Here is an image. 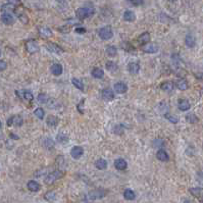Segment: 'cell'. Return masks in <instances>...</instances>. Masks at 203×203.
<instances>
[{
  "label": "cell",
  "mask_w": 203,
  "mask_h": 203,
  "mask_svg": "<svg viewBox=\"0 0 203 203\" xmlns=\"http://www.w3.org/2000/svg\"><path fill=\"white\" fill-rule=\"evenodd\" d=\"M6 66H7V63L5 61H3V60L0 61V69H1V71H4L6 69Z\"/></svg>",
  "instance_id": "45"
},
{
  "label": "cell",
  "mask_w": 203,
  "mask_h": 203,
  "mask_svg": "<svg viewBox=\"0 0 203 203\" xmlns=\"http://www.w3.org/2000/svg\"><path fill=\"white\" fill-rule=\"evenodd\" d=\"M56 139H57V141L58 142H60V143H66L69 141V137L66 136L64 133H62V132H60V133H58V135H57V137H56Z\"/></svg>",
  "instance_id": "34"
},
{
  "label": "cell",
  "mask_w": 203,
  "mask_h": 203,
  "mask_svg": "<svg viewBox=\"0 0 203 203\" xmlns=\"http://www.w3.org/2000/svg\"><path fill=\"white\" fill-rule=\"evenodd\" d=\"M191 107V104L188 100H186V99H181L179 101V108H180V110H182V111H187V110H189Z\"/></svg>",
  "instance_id": "17"
},
{
  "label": "cell",
  "mask_w": 203,
  "mask_h": 203,
  "mask_svg": "<svg viewBox=\"0 0 203 203\" xmlns=\"http://www.w3.org/2000/svg\"><path fill=\"white\" fill-rule=\"evenodd\" d=\"M23 123H24V119H23L21 115H13L6 122L7 126H15V127H21Z\"/></svg>",
  "instance_id": "4"
},
{
  "label": "cell",
  "mask_w": 203,
  "mask_h": 203,
  "mask_svg": "<svg viewBox=\"0 0 203 203\" xmlns=\"http://www.w3.org/2000/svg\"><path fill=\"white\" fill-rule=\"evenodd\" d=\"M72 83L73 85L75 86V87H77L79 90H81V91H84V84L82 83V81H80L79 79H77V78H73L72 79Z\"/></svg>",
  "instance_id": "30"
},
{
  "label": "cell",
  "mask_w": 203,
  "mask_h": 203,
  "mask_svg": "<svg viewBox=\"0 0 203 203\" xmlns=\"http://www.w3.org/2000/svg\"><path fill=\"white\" fill-rule=\"evenodd\" d=\"M45 199L48 201H54L56 200V194L54 192H48L45 194Z\"/></svg>",
  "instance_id": "38"
},
{
  "label": "cell",
  "mask_w": 203,
  "mask_h": 203,
  "mask_svg": "<svg viewBox=\"0 0 203 203\" xmlns=\"http://www.w3.org/2000/svg\"><path fill=\"white\" fill-rule=\"evenodd\" d=\"M27 187L30 191L32 192H37V191L40 190V184L37 183L36 181H30L28 184H27Z\"/></svg>",
  "instance_id": "21"
},
{
  "label": "cell",
  "mask_w": 203,
  "mask_h": 203,
  "mask_svg": "<svg viewBox=\"0 0 203 203\" xmlns=\"http://www.w3.org/2000/svg\"><path fill=\"white\" fill-rule=\"evenodd\" d=\"M95 166L98 170H105L107 167V161L105 160V159H102V158L97 159V160L95 161Z\"/></svg>",
  "instance_id": "24"
},
{
  "label": "cell",
  "mask_w": 203,
  "mask_h": 203,
  "mask_svg": "<svg viewBox=\"0 0 203 203\" xmlns=\"http://www.w3.org/2000/svg\"><path fill=\"white\" fill-rule=\"evenodd\" d=\"M114 166H115V169L119 170H124L127 169L128 163H127L126 160H124V159H123V158H118V159H116V160L114 161Z\"/></svg>",
  "instance_id": "15"
},
{
  "label": "cell",
  "mask_w": 203,
  "mask_h": 203,
  "mask_svg": "<svg viewBox=\"0 0 203 203\" xmlns=\"http://www.w3.org/2000/svg\"><path fill=\"white\" fill-rule=\"evenodd\" d=\"M105 66H106V69L107 71H109L110 73H114L118 71V64L115 63V62L114 61H107L106 62V64H105Z\"/></svg>",
  "instance_id": "29"
},
{
  "label": "cell",
  "mask_w": 203,
  "mask_h": 203,
  "mask_svg": "<svg viewBox=\"0 0 203 203\" xmlns=\"http://www.w3.org/2000/svg\"><path fill=\"white\" fill-rule=\"evenodd\" d=\"M10 137H11V138H13V139H18V136H15V135H13V134H11V135H10Z\"/></svg>",
  "instance_id": "49"
},
{
  "label": "cell",
  "mask_w": 203,
  "mask_h": 203,
  "mask_svg": "<svg viewBox=\"0 0 203 203\" xmlns=\"http://www.w3.org/2000/svg\"><path fill=\"white\" fill-rule=\"evenodd\" d=\"M44 146L47 148V149H50V148H52L54 146V142L52 141L51 139H45L44 141Z\"/></svg>",
  "instance_id": "40"
},
{
  "label": "cell",
  "mask_w": 203,
  "mask_h": 203,
  "mask_svg": "<svg viewBox=\"0 0 203 203\" xmlns=\"http://www.w3.org/2000/svg\"><path fill=\"white\" fill-rule=\"evenodd\" d=\"M138 41L141 43V44H147V43L150 42V35L149 33H143L138 37Z\"/></svg>",
  "instance_id": "22"
},
{
  "label": "cell",
  "mask_w": 203,
  "mask_h": 203,
  "mask_svg": "<svg viewBox=\"0 0 203 203\" xmlns=\"http://www.w3.org/2000/svg\"><path fill=\"white\" fill-rule=\"evenodd\" d=\"M1 21L4 25L6 26H10L14 23V18L8 13H3L1 15Z\"/></svg>",
  "instance_id": "8"
},
{
  "label": "cell",
  "mask_w": 203,
  "mask_h": 203,
  "mask_svg": "<svg viewBox=\"0 0 203 203\" xmlns=\"http://www.w3.org/2000/svg\"><path fill=\"white\" fill-rule=\"evenodd\" d=\"M143 49V51L144 52H146V53H156L158 51V45L157 44H155V43H147V44H145V46L142 48Z\"/></svg>",
  "instance_id": "6"
},
{
  "label": "cell",
  "mask_w": 203,
  "mask_h": 203,
  "mask_svg": "<svg viewBox=\"0 0 203 203\" xmlns=\"http://www.w3.org/2000/svg\"><path fill=\"white\" fill-rule=\"evenodd\" d=\"M39 34H40V36L43 37V38L52 37V31L46 26H42V27L39 28Z\"/></svg>",
  "instance_id": "11"
},
{
  "label": "cell",
  "mask_w": 203,
  "mask_h": 203,
  "mask_svg": "<svg viewBox=\"0 0 203 203\" xmlns=\"http://www.w3.org/2000/svg\"><path fill=\"white\" fill-rule=\"evenodd\" d=\"M169 1H171V2H175V1H177V0H169Z\"/></svg>",
  "instance_id": "51"
},
{
  "label": "cell",
  "mask_w": 203,
  "mask_h": 203,
  "mask_svg": "<svg viewBox=\"0 0 203 203\" xmlns=\"http://www.w3.org/2000/svg\"><path fill=\"white\" fill-rule=\"evenodd\" d=\"M63 175H64V173H62L61 170H54L45 178V183L48 185H51L55 181H57L58 179H61Z\"/></svg>",
  "instance_id": "3"
},
{
  "label": "cell",
  "mask_w": 203,
  "mask_h": 203,
  "mask_svg": "<svg viewBox=\"0 0 203 203\" xmlns=\"http://www.w3.org/2000/svg\"><path fill=\"white\" fill-rule=\"evenodd\" d=\"M143 2H144V0H133L132 3L134 5H141L143 4Z\"/></svg>",
  "instance_id": "46"
},
{
  "label": "cell",
  "mask_w": 203,
  "mask_h": 203,
  "mask_svg": "<svg viewBox=\"0 0 203 203\" xmlns=\"http://www.w3.org/2000/svg\"><path fill=\"white\" fill-rule=\"evenodd\" d=\"M105 192L103 190L98 189V190H95V191H92L88 194V198L91 199V200H95V199H100V198H103Z\"/></svg>",
  "instance_id": "7"
},
{
  "label": "cell",
  "mask_w": 203,
  "mask_h": 203,
  "mask_svg": "<svg viewBox=\"0 0 203 203\" xmlns=\"http://www.w3.org/2000/svg\"><path fill=\"white\" fill-rule=\"evenodd\" d=\"M91 75L94 77L95 79H102V78L104 77V72H103L101 69L96 68V69H94L92 71Z\"/></svg>",
  "instance_id": "27"
},
{
  "label": "cell",
  "mask_w": 203,
  "mask_h": 203,
  "mask_svg": "<svg viewBox=\"0 0 203 203\" xmlns=\"http://www.w3.org/2000/svg\"><path fill=\"white\" fill-rule=\"evenodd\" d=\"M185 43H186V46L189 48H193L195 44H196V40H195V38L193 37V35H187L186 36V39H185Z\"/></svg>",
  "instance_id": "18"
},
{
  "label": "cell",
  "mask_w": 203,
  "mask_h": 203,
  "mask_svg": "<svg viewBox=\"0 0 203 203\" xmlns=\"http://www.w3.org/2000/svg\"><path fill=\"white\" fill-rule=\"evenodd\" d=\"M128 71L133 74V75H136L140 71V64L137 63V62H130L128 64Z\"/></svg>",
  "instance_id": "16"
},
{
  "label": "cell",
  "mask_w": 203,
  "mask_h": 203,
  "mask_svg": "<svg viewBox=\"0 0 203 203\" xmlns=\"http://www.w3.org/2000/svg\"><path fill=\"white\" fill-rule=\"evenodd\" d=\"M186 119H187V122L190 123V124H195V123H197L198 122V118L195 114H187L186 116Z\"/></svg>",
  "instance_id": "37"
},
{
  "label": "cell",
  "mask_w": 203,
  "mask_h": 203,
  "mask_svg": "<svg viewBox=\"0 0 203 203\" xmlns=\"http://www.w3.org/2000/svg\"><path fill=\"white\" fill-rule=\"evenodd\" d=\"M18 18L21 19V22L23 23V24H25V25H27L29 23V18H28V17H27L25 13L18 14Z\"/></svg>",
  "instance_id": "41"
},
{
  "label": "cell",
  "mask_w": 203,
  "mask_h": 203,
  "mask_svg": "<svg viewBox=\"0 0 203 203\" xmlns=\"http://www.w3.org/2000/svg\"><path fill=\"white\" fill-rule=\"evenodd\" d=\"M46 123H47V124L49 127H56L58 123H59V119H58L56 116H54V115H50L48 116V119L47 120H46Z\"/></svg>",
  "instance_id": "26"
},
{
  "label": "cell",
  "mask_w": 203,
  "mask_h": 203,
  "mask_svg": "<svg viewBox=\"0 0 203 203\" xmlns=\"http://www.w3.org/2000/svg\"><path fill=\"white\" fill-rule=\"evenodd\" d=\"M56 1H58V2H63V1H65V0H56Z\"/></svg>",
  "instance_id": "50"
},
{
  "label": "cell",
  "mask_w": 203,
  "mask_h": 203,
  "mask_svg": "<svg viewBox=\"0 0 203 203\" xmlns=\"http://www.w3.org/2000/svg\"><path fill=\"white\" fill-rule=\"evenodd\" d=\"M190 192L192 195H195V196H197L201 193V189L200 188H191L190 189Z\"/></svg>",
  "instance_id": "43"
},
{
  "label": "cell",
  "mask_w": 203,
  "mask_h": 203,
  "mask_svg": "<svg viewBox=\"0 0 203 203\" xmlns=\"http://www.w3.org/2000/svg\"><path fill=\"white\" fill-rule=\"evenodd\" d=\"M114 91L119 94H124L128 91V86L124 82H119L114 85Z\"/></svg>",
  "instance_id": "13"
},
{
  "label": "cell",
  "mask_w": 203,
  "mask_h": 203,
  "mask_svg": "<svg viewBox=\"0 0 203 203\" xmlns=\"http://www.w3.org/2000/svg\"><path fill=\"white\" fill-rule=\"evenodd\" d=\"M161 89L163 91H166V92H170V91H173L174 90V83L171 82H165L161 85Z\"/></svg>",
  "instance_id": "33"
},
{
  "label": "cell",
  "mask_w": 203,
  "mask_h": 203,
  "mask_svg": "<svg viewBox=\"0 0 203 203\" xmlns=\"http://www.w3.org/2000/svg\"><path fill=\"white\" fill-rule=\"evenodd\" d=\"M46 48H47L49 51L56 53V54H60V53L63 52V50H62L59 46H57L56 44H49V45L46 46Z\"/></svg>",
  "instance_id": "23"
},
{
  "label": "cell",
  "mask_w": 203,
  "mask_h": 203,
  "mask_svg": "<svg viewBox=\"0 0 203 203\" xmlns=\"http://www.w3.org/2000/svg\"><path fill=\"white\" fill-rule=\"evenodd\" d=\"M37 100L39 103H47V101L49 100V97L47 94H45V93H41V94L38 95Z\"/></svg>",
  "instance_id": "35"
},
{
  "label": "cell",
  "mask_w": 203,
  "mask_h": 203,
  "mask_svg": "<svg viewBox=\"0 0 203 203\" xmlns=\"http://www.w3.org/2000/svg\"><path fill=\"white\" fill-rule=\"evenodd\" d=\"M196 77L199 78V79H203V74H197Z\"/></svg>",
  "instance_id": "48"
},
{
  "label": "cell",
  "mask_w": 203,
  "mask_h": 203,
  "mask_svg": "<svg viewBox=\"0 0 203 203\" xmlns=\"http://www.w3.org/2000/svg\"><path fill=\"white\" fill-rule=\"evenodd\" d=\"M156 157H157L158 160H160L162 162H165V161H169L170 159V156L167 154V152L163 149H159L156 153Z\"/></svg>",
  "instance_id": "14"
},
{
  "label": "cell",
  "mask_w": 203,
  "mask_h": 203,
  "mask_svg": "<svg viewBox=\"0 0 203 203\" xmlns=\"http://www.w3.org/2000/svg\"><path fill=\"white\" fill-rule=\"evenodd\" d=\"M165 119H167V120H170V122L171 123V124H177L178 123V119L175 118V116H173V115H170V114H165Z\"/></svg>",
  "instance_id": "42"
},
{
  "label": "cell",
  "mask_w": 203,
  "mask_h": 203,
  "mask_svg": "<svg viewBox=\"0 0 203 203\" xmlns=\"http://www.w3.org/2000/svg\"><path fill=\"white\" fill-rule=\"evenodd\" d=\"M106 53H107V55L108 56H110V57H114L115 56L116 54H118V49H116L115 46H107V48H106Z\"/></svg>",
  "instance_id": "31"
},
{
  "label": "cell",
  "mask_w": 203,
  "mask_h": 203,
  "mask_svg": "<svg viewBox=\"0 0 203 203\" xmlns=\"http://www.w3.org/2000/svg\"><path fill=\"white\" fill-rule=\"evenodd\" d=\"M95 13V9L92 7H81L77 10V18L79 19H85L87 18H91Z\"/></svg>",
  "instance_id": "1"
},
{
  "label": "cell",
  "mask_w": 203,
  "mask_h": 203,
  "mask_svg": "<svg viewBox=\"0 0 203 203\" xmlns=\"http://www.w3.org/2000/svg\"><path fill=\"white\" fill-rule=\"evenodd\" d=\"M84 153V149L80 146H75L73 147V149L71 150V155L73 156V158L75 159H79Z\"/></svg>",
  "instance_id": "12"
},
{
  "label": "cell",
  "mask_w": 203,
  "mask_h": 203,
  "mask_svg": "<svg viewBox=\"0 0 203 203\" xmlns=\"http://www.w3.org/2000/svg\"><path fill=\"white\" fill-rule=\"evenodd\" d=\"M26 49H27V51L30 52V53H36V52L39 51V50H40L38 43L36 41H34V40L28 41L26 43Z\"/></svg>",
  "instance_id": "5"
},
{
  "label": "cell",
  "mask_w": 203,
  "mask_h": 203,
  "mask_svg": "<svg viewBox=\"0 0 203 203\" xmlns=\"http://www.w3.org/2000/svg\"><path fill=\"white\" fill-rule=\"evenodd\" d=\"M163 144H165V142H163L162 139H155L153 142V146L156 148H161L163 146Z\"/></svg>",
  "instance_id": "39"
},
{
  "label": "cell",
  "mask_w": 203,
  "mask_h": 203,
  "mask_svg": "<svg viewBox=\"0 0 203 203\" xmlns=\"http://www.w3.org/2000/svg\"><path fill=\"white\" fill-rule=\"evenodd\" d=\"M101 95H102V98L106 101H111V100L114 99V93L110 88L104 89L102 93H101Z\"/></svg>",
  "instance_id": "9"
},
{
  "label": "cell",
  "mask_w": 203,
  "mask_h": 203,
  "mask_svg": "<svg viewBox=\"0 0 203 203\" xmlns=\"http://www.w3.org/2000/svg\"><path fill=\"white\" fill-rule=\"evenodd\" d=\"M47 105L49 106V108H51V109H58L61 106V104L54 98H49V100L47 101Z\"/></svg>",
  "instance_id": "25"
},
{
  "label": "cell",
  "mask_w": 203,
  "mask_h": 203,
  "mask_svg": "<svg viewBox=\"0 0 203 203\" xmlns=\"http://www.w3.org/2000/svg\"><path fill=\"white\" fill-rule=\"evenodd\" d=\"M124 21H127V22H134L135 19H136V14L134 11H132V10H127V11H124Z\"/></svg>",
  "instance_id": "19"
},
{
  "label": "cell",
  "mask_w": 203,
  "mask_h": 203,
  "mask_svg": "<svg viewBox=\"0 0 203 203\" xmlns=\"http://www.w3.org/2000/svg\"><path fill=\"white\" fill-rule=\"evenodd\" d=\"M127 1H131V2H132V1H133V0H127Z\"/></svg>",
  "instance_id": "52"
},
{
  "label": "cell",
  "mask_w": 203,
  "mask_h": 203,
  "mask_svg": "<svg viewBox=\"0 0 203 203\" xmlns=\"http://www.w3.org/2000/svg\"><path fill=\"white\" fill-rule=\"evenodd\" d=\"M34 114L37 116V118L39 119H44V115H45V112H44V109L41 108V107H39L37 108L36 110L34 111Z\"/></svg>",
  "instance_id": "36"
},
{
  "label": "cell",
  "mask_w": 203,
  "mask_h": 203,
  "mask_svg": "<svg viewBox=\"0 0 203 203\" xmlns=\"http://www.w3.org/2000/svg\"><path fill=\"white\" fill-rule=\"evenodd\" d=\"M50 71L54 76H60L62 74V66L59 63H54L50 69Z\"/></svg>",
  "instance_id": "20"
},
{
  "label": "cell",
  "mask_w": 203,
  "mask_h": 203,
  "mask_svg": "<svg viewBox=\"0 0 203 203\" xmlns=\"http://www.w3.org/2000/svg\"><path fill=\"white\" fill-rule=\"evenodd\" d=\"M177 87H178V89L182 90V91H184V90L188 89V83H187L186 80L181 79V80H179L177 82Z\"/></svg>",
  "instance_id": "32"
},
{
  "label": "cell",
  "mask_w": 203,
  "mask_h": 203,
  "mask_svg": "<svg viewBox=\"0 0 203 203\" xmlns=\"http://www.w3.org/2000/svg\"><path fill=\"white\" fill-rule=\"evenodd\" d=\"M7 3H9V4L13 6H18L22 4L21 0H7Z\"/></svg>",
  "instance_id": "44"
},
{
  "label": "cell",
  "mask_w": 203,
  "mask_h": 203,
  "mask_svg": "<svg viewBox=\"0 0 203 203\" xmlns=\"http://www.w3.org/2000/svg\"><path fill=\"white\" fill-rule=\"evenodd\" d=\"M15 95L18 96L21 99H26L28 101L34 99V96L30 91H15Z\"/></svg>",
  "instance_id": "10"
},
{
  "label": "cell",
  "mask_w": 203,
  "mask_h": 203,
  "mask_svg": "<svg viewBox=\"0 0 203 203\" xmlns=\"http://www.w3.org/2000/svg\"><path fill=\"white\" fill-rule=\"evenodd\" d=\"M124 197L126 200H134L136 195L134 193V191L131 190V189H126L124 192Z\"/></svg>",
  "instance_id": "28"
},
{
  "label": "cell",
  "mask_w": 203,
  "mask_h": 203,
  "mask_svg": "<svg viewBox=\"0 0 203 203\" xmlns=\"http://www.w3.org/2000/svg\"><path fill=\"white\" fill-rule=\"evenodd\" d=\"M75 31H76L77 33H80V34H84V33H86V29H85V28H77Z\"/></svg>",
  "instance_id": "47"
},
{
  "label": "cell",
  "mask_w": 203,
  "mask_h": 203,
  "mask_svg": "<svg viewBox=\"0 0 203 203\" xmlns=\"http://www.w3.org/2000/svg\"><path fill=\"white\" fill-rule=\"evenodd\" d=\"M98 35L102 40L106 41V40H110L114 37V32H112V29L110 26H105L99 29Z\"/></svg>",
  "instance_id": "2"
}]
</instances>
